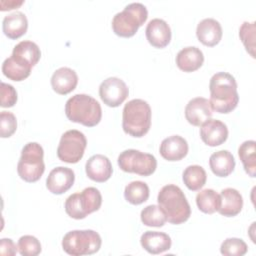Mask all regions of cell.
<instances>
[{"instance_id":"obj_15","label":"cell","mask_w":256,"mask_h":256,"mask_svg":"<svg viewBox=\"0 0 256 256\" xmlns=\"http://www.w3.org/2000/svg\"><path fill=\"white\" fill-rule=\"evenodd\" d=\"M212 113L209 100L204 97L191 99L185 107V118L193 126H201L211 119Z\"/></svg>"},{"instance_id":"obj_34","label":"cell","mask_w":256,"mask_h":256,"mask_svg":"<svg viewBox=\"0 0 256 256\" xmlns=\"http://www.w3.org/2000/svg\"><path fill=\"white\" fill-rule=\"evenodd\" d=\"M18 251L22 256H36L41 252L40 241L32 235H24L18 240Z\"/></svg>"},{"instance_id":"obj_25","label":"cell","mask_w":256,"mask_h":256,"mask_svg":"<svg viewBox=\"0 0 256 256\" xmlns=\"http://www.w3.org/2000/svg\"><path fill=\"white\" fill-rule=\"evenodd\" d=\"M211 171L218 177H227L235 168V159L228 150H220L211 154L209 158Z\"/></svg>"},{"instance_id":"obj_29","label":"cell","mask_w":256,"mask_h":256,"mask_svg":"<svg viewBox=\"0 0 256 256\" xmlns=\"http://www.w3.org/2000/svg\"><path fill=\"white\" fill-rule=\"evenodd\" d=\"M150 190L148 185L143 181H132L126 185L124 197L127 202L133 205H140L149 198Z\"/></svg>"},{"instance_id":"obj_16","label":"cell","mask_w":256,"mask_h":256,"mask_svg":"<svg viewBox=\"0 0 256 256\" xmlns=\"http://www.w3.org/2000/svg\"><path fill=\"white\" fill-rule=\"evenodd\" d=\"M145 34L148 42L156 48L166 47L171 40L170 26L165 20L160 18H154L148 22Z\"/></svg>"},{"instance_id":"obj_17","label":"cell","mask_w":256,"mask_h":256,"mask_svg":"<svg viewBox=\"0 0 256 256\" xmlns=\"http://www.w3.org/2000/svg\"><path fill=\"white\" fill-rule=\"evenodd\" d=\"M85 171L88 178L101 183L107 181L112 176L113 168L108 157L102 154H95L87 160Z\"/></svg>"},{"instance_id":"obj_31","label":"cell","mask_w":256,"mask_h":256,"mask_svg":"<svg viewBox=\"0 0 256 256\" xmlns=\"http://www.w3.org/2000/svg\"><path fill=\"white\" fill-rule=\"evenodd\" d=\"M2 72L4 76H6L10 80L22 81L30 75L31 70L19 65L10 56L6 58L2 63Z\"/></svg>"},{"instance_id":"obj_9","label":"cell","mask_w":256,"mask_h":256,"mask_svg":"<svg viewBox=\"0 0 256 256\" xmlns=\"http://www.w3.org/2000/svg\"><path fill=\"white\" fill-rule=\"evenodd\" d=\"M117 162L120 169L124 172L135 173L141 176L153 174L157 167V160L152 154L136 149H127L121 152Z\"/></svg>"},{"instance_id":"obj_30","label":"cell","mask_w":256,"mask_h":256,"mask_svg":"<svg viewBox=\"0 0 256 256\" xmlns=\"http://www.w3.org/2000/svg\"><path fill=\"white\" fill-rule=\"evenodd\" d=\"M141 221L149 227H162L167 222V217L159 205H148L142 209Z\"/></svg>"},{"instance_id":"obj_26","label":"cell","mask_w":256,"mask_h":256,"mask_svg":"<svg viewBox=\"0 0 256 256\" xmlns=\"http://www.w3.org/2000/svg\"><path fill=\"white\" fill-rule=\"evenodd\" d=\"M256 142L254 140L244 141L238 148V155L246 173L254 178L256 176Z\"/></svg>"},{"instance_id":"obj_32","label":"cell","mask_w":256,"mask_h":256,"mask_svg":"<svg viewBox=\"0 0 256 256\" xmlns=\"http://www.w3.org/2000/svg\"><path fill=\"white\" fill-rule=\"evenodd\" d=\"M239 37L246 51L255 58V22H243L239 29Z\"/></svg>"},{"instance_id":"obj_33","label":"cell","mask_w":256,"mask_h":256,"mask_svg":"<svg viewBox=\"0 0 256 256\" xmlns=\"http://www.w3.org/2000/svg\"><path fill=\"white\" fill-rule=\"evenodd\" d=\"M247 244L239 238H227L220 246V252L225 256H243L247 253Z\"/></svg>"},{"instance_id":"obj_10","label":"cell","mask_w":256,"mask_h":256,"mask_svg":"<svg viewBox=\"0 0 256 256\" xmlns=\"http://www.w3.org/2000/svg\"><path fill=\"white\" fill-rule=\"evenodd\" d=\"M87 146L85 135L76 129L64 132L57 147L58 158L66 163H77L84 155Z\"/></svg>"},{"instance_id":"obj_6","label":"cell","mask_w":256,"mask_h":256,"mask_svg":"<svg viewBox=\"0 0 256 256\" xmlns=\"http://www.w3.org/2000/svg\"><path fill=\"white\" fill-rule=\"evenodd\" d=\"M44 150L37 142H29L24 145L17 164V172L26 182L38 181L45 171L43 160Z\"/></svg>"},{"instance_id":"obj_1","label":"cell","mask_w":256,"mask_h":256,"mask_svg":"<svg viewBox=\"0 0 256 256\" xmlns=\"http://www.w3.org/2000/svg\"><path fill=\"white\" fill-rule=\"evenodd\" d=\"M209 90L212 111L227 114L237 107L239 101L237 82L230 73H215L210 79Z\"/></svg>"},{"instance_id":"obj_20","label":"cell","mask_w":256,"mask_h":256,"mask_svg":"<svg viewBox=\"0 0 256 256\" xmlns=\"http://www.w3.org/2000/svg\"><path fill=\"white\" fill-rule=\"evenodd\" d=\"M77 83V73L69 67L57 69L51 77V86L53 90L60 95H66L72 92L76 88Z\"/></svg>"},{"instance_id":"obj_23","label":"cell","mask_w":256,"mask_h":256,"mask_svg":"<svg viewBox=\"0 0 256 256\" xmlns=\"http://www.w3.org/2000/svg\"><path fill=\"white\" fill-rule=\"evenodd\" d=\"M220 207L218 212L226 217H233L239 214L243 207V198L240 192L234 188H225L221 191Z\"/></svg>"},{"instance_id":"obj_19","label":"cell","mask_w":256,"mask_h":256,"mask_svg":"<svg viewBox=\"0 0 256 256\" xmlns=\"http://www.w3.org/2000/svg\"><path fill=\"white\" fill-rule=\"evenodd\" d=\"M221 24L214 18H205L201 20L196 28V36L198 40L209 47L218 44L222 38Z\"/></svg>"},{"instance_id":"obj_37","label":"cell","mask_w":256,"mask_h":256,"mask_svg":"<svg viewBox=\"0 0 256 256\" xmlns=\"http://www.w3.org/2000/svg\"><path fill=\"white\" fill-rule=\"evenodd\" d=\"M16 244L10 238H2L0 240V254L2 256H14L17 253Z\"/></svg>"},{"instance_id":"obj_11","label":"cell","mask_w":256,"mask_h":256,"mask_svg":"<svg viewBox=\"0 0 256 256\" xmlns=\"http://www.w3.org/2000/svg\"><path fill=\"white\" fill-rule=\"evenodd\" d=\"M129 89L126 83L118 77H109L99 86V96L109 107H118L128 97Z\"/></svg>"},{"instance_id":"obj_22","label":"cell","mask_w":256,"mask_h":256,"mask_svg":"<svg viewBox=\"0 0 256 256\" xmlns=\"http://www.w3.org/2000/svg\"><path fill=\"white\" fill-rule=\"evenodd\" d=\"M204 62L203 52L196 46L181 49L176 56L178 68L184 72H193L199 69Z\"/></svg>"},{"instance_id":"obj_14","label":"cell","mask_w":256,"mask_h":256,"mask_svg":"<svg viewBox=\"0 0 256 256\" xmlns=\"http://www.w3.org/2000/svg\"><path fill=\"white\" fill-rule=\"evenodd\" d=\"M202 141L211 147L223 144L228 138V128L225 123L217 119H209L200 127Z\"/></svg>"},{"instance_id":"obj_8","label":"cell","mask_w":256,"mask_h":256,"mask_svg":"<svg viewBox=\"0 0 256 256\" xmlns=\"http://www.w3.org/2000/svg\"><path fill=\"white\" fill-rule=\"evenodd\" d=\"M102 204V195L95 187H87L81 192L71 194L65 201V211L74 219H84L86 216L99 210Z\"/></svg>"},{"instance_id":"obj_5","label":"cell","mask_w":256,"mask_h":256,"mask_svg":"<svg viewBox=\"0 0 256 256\" xmlns=\"http://www.w3.org/2000/svg\"><path fill=\"white\" fill-rule=\"evenodd\" d=\"M148 18V11L144 4L133 2L115 14L112 19L113 32L124 38L132 37L136 34Z\"/></svg>"},{"instance_id":"obj_13","label":"cell","mask_w":256,"mask_h":256,"mask_svg":"<svg viewBox=\"0 0 256 256\" xmlns=\"http://www.w3.org/2000/svg\"><path fill=\"white\" fill-rule=\"evenodd\" d=\"M11 57L19 65L31 70L40 60L41 51L35 42L24 40L14 46Z\"/></svg>"},{"instance_id":"obj_21","label":"cell","mask_w":256,"mask_h":256,"mask_svg":"<svg viewBox=\"0 0 256 256\" xmlns=\"http://www.w3.org/2000/svg\"><path fill=\"white\" fill-rule=\"evenodd\" d=\"M141 246L150 254L163 253L171 248V238L168 234L158 231H146L140 238Z\"/></svg>"},{"instance_id":"obj_7","label":"cell","mask_w":256,"mask_h":256,"mask_svg":"<svg viewBox=\"0 0 256 256\" xmlns=\"http://www.w3.org/2000/svg\"><path fill=\"white\" fill-rule=\"evenodd\" d=\"M101 244L100 235L91 229L69 231L62 239L63 250L72 256L94 254L99 251Z\"/></svg>"},{"instance_id":"obj_2","label":"cell","mask_w":256,"mask_h":256,"mask_svg":"<svg viewBox=\"0 0 256 256\" xmlns=\"http://www.w3.org/2000/svg\"><path fill=\"white\" fill-rule=\"evenodd\" d=\"M158 205L164 211L171 224H182L191 215V207L180 187L174 184L163 186L157 196Z\"/></svg>"},{"instance_id":"obj_3","label":"cell","mask_w":256,"mask_h":256,"mask_svg":"<svg viewBox=\"0 0 256 256\" xmlns=\"http://www.w3.org/2000/svg\"><path fill=\"white\" fill-rule=\"evenodd\" d=\"M67 118L87 127L96 126L102 117V109L99 102L87 94H75L65 104Z\"/></svg>"},{"instance_id":"obj_28","label":"cell","mask_w":256,"mask_h":256,"mask_svg":"<svg viewBox=\"0 0 256 256\" xmlns=\"http://www.w3.org/2000/svg\"><path fill=\"white\" fill-rule=\"evenodd\" d=\"M220 195L213 189H203L196 195V204L200 211L206 214H213L220 207Z\"/></svg>"},{"instance_id":"obj_18","label":"cell","mask_w":256,"mask_h":256,"mask_svg":"<svg viewBox=\"0 0 256 256\" xmlns=\"http://www.w3.org/2000/svg\"><path fill=\"white\" fill-rule=\"evenodd\" d=\"M188 143L180 135H172L162 140L160 144V154L168 161H179L188 153Z\"/></svg>"},{"instance_id":"obj_27","label":"cell","mask_w":256,"mask_h":256,"mask_svg":"<svg viewBox=\"0 0 256 256\" xmlns=\"http://www.w3.org/2000/svg\"><path fill=\"white\" fill-rule=\"evenodd\" d=\"M186 187L191 191L200 190L206 183V171L200 165H190L185 168L182 176Z\"/></svg>"},{"instance_id":"obj_36","label":"cell","mask_w":256,"mask_h":256,"mask_svg":"<svg viewBox=\"0 0 256 256\" xmlns=\"http://www.w3.org/2000/svg\"><path fill=\"white\" fill-rule=\"evenodd\" d=\"M17 102L16 89L5 82H1V107H12Z\"/></svg>"},{"instance_id":"obj_35","label":"cell","mask_w":256,"mask_h":256,"mask_svg":"<svg viewBox=\"0 0 256 256\" xmlns=\"http://www.w3.org/2000/svg\"><path fill=\"white\" fill-rule=\"evenodd\" d=\"M17 129V120L13 113L2 111L0 113V135L2 138L10 137Z\"/></svg>"},{"instance_id":"obj_4","label":"cell","mask_w":256,"mask_h":256,"mask_svg":"<svg viewBox=\"0 0 256 256\" xmlns=\"http://www.w3.org/2000/svg\"><path fill=\"white\" fill-rule=\"evenodd\" d=\"M151 107L143 99L128 101L122 111V128L133 137H143L151 126Z\"/></svg>"},{"instance_id":"obj_12","label":"cell","mask_w":256,"mask_h":256,"mask_svg":"<svg viewBox=\"0 0 256 256\" xmlns=\"http://www.w3.org/2000/svg\"><path fill=\"white\" fill-rule=\"evenodd\" d=\"M74 171L68 167L58 166L52 169L46 179V187L53 194H63L74 184Z\"/></svg>"},{"instance_id":"obj_24","label":"cell","mask_w":256,"mask_h":256,"mask_svg":"<svg viewBox=\"0 0 256 256\" xmlns=\"http://www.w3.org/2000/svg\"><path fill=\"white\" fill-rule=\"evenodd\" d=\"M28 28L26 15L21 11H14L3 18L2 30L10 39H17L24 35Z\"/></svg>"}]
</instances>
